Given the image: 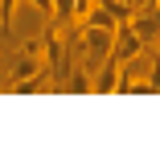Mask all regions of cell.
I'll use <instances>...</instances> for the list:
<instances>
[{
  "label": "cell",
  "instance_id": "cell-2",
  "mask_svg": "<svg viewBox=\"0 0 160 144\" xmlns=\"http://www.w3.org/2000/svg\"><path fill=\"white\" fill-rule=\"evenodd\" d=\"M94 91H99V95L119 91V58H107L99 70H94Z\"/></svg>",
  "mask_w": 160,
  "mask_h": 144
},
{
  "label": "cell",
  "instance_id": "cell-1",
  "mask_svg": "<svg viewBox=\"0 0 160 144\" xmlns=\"http://www.w3.org/2000/svg\"><path fill=\"white\" fill-rule=\"evenodd\" d=\"M140 54H144L140 33L132 29V21H119V25H115V50H111V58L127 62V58H140Z\"/></svg>",
  "mask_w": 160,
  "mask_h": 144
},
{
  "label": "cell",
  "instance_id": "cell-6",
  "mask_svg": "<svg viewBox=\"0 0 160 144\" xmlns=\"http://www.w3.org/2000/svg\"><path fill=\"white\" fill-rule=\"evenodd\" d=\"M148 83H152V91H160V62H152V74H148Z\"/></svg>",
  "mask_w": 160,
  "mask_h": 144
},
{
  "label": "cell",
  "instance_id": "cell-7",
  "mask_svg": "<svg viewBox=\"0 0 160 144\" xmlns=\"http://www.w3.org/2000/svg\"><path fill=\"white\" fill-rule=\"evenodd\" d=\"M29 8H37L41 17H49V0H29Z\"/></svg>",
  "mask_w": 160,
  "mask_h": 144
},
{
  "label": "cell",
  "instance_id": "cell-4",
  "mask_svg": "<svg viewBox=\"0 0 160 144\" xmlns=\"http://www.w3.org/2000/svg\"><path fill=\"white\" fill-rule=\"evenodd\" d=\"M62 91H70V95H86V91H94L90 70H86V66H82V70H70V74H66V83H62Z\"/></svg>",
  "mask_w": 160,
  "mask_h": 144
},
{
  "label": "cell",
  "instance_id": "cell-3",
  "mask_svg": "<svg viewBox=\"0 0 160 144\" xmlns=\"http://www.w3.org/2000/svg\"><path fill=\"white\" fill-rule=\"evenodd\" d=\"M132 29L140 33V41L148 45V41H160V21H156V13H132Z\"/></svg>",
  "mask_w": 160,
  "mask_h": 144
},
{
  "label": "cell",
  "instance_id": "cell-8",
  "mask_svg": "<svg viewBox=\"0 0 160 144\" xmlns=\"http://www.w3.org/2000/svg\"><path fill=\"white\" fill-rule=\"evenodd\" d=\"M156 21H160V4H156Z\"/></svg>",
  "mask_w": 160,
  "mask_h": 144
},
{
  "label": "cell",
  "instance_id": "cell-10",
  "mask_svg": "<svg viewBox=\"0 0 160 144\" xmlns=\"http://www.w3.org/2000/svg\"><path fill=\"white\" fill-rule=\"evenodd\" d=\"M156 4H160V0H156ZM156 4H152V8H156Z\"/></svg>",
  "mask_w": 160,
  "mask_h": 144
},
{
  "label": "cell",
  "instance_id": "cell-5",
  "mask_svg": "<svg viewBox=\"0 0 160 144\" xmlns=\"http://www.w3.org/2000/svg\"><path fill=\"white\" fill-rule=\"evenodd\" d=\"M37 70H41V62H37L33 54H21V58L12 62V74H8V87H12V83H21V78H29V74H37Z\"/></svg>",
  "mask_w": 160,
  "mask_h": 144
},
{
  "label": "cell",
  "instance_id": "cell-9",
  "mask_svg": "<svg viewBox=\"0 0 160 144\" xmlns=\"http://www.w3.org/2000/svg\"><path fill=\"white\" fill-rule=\"evenodd\" d=\"M156 62H160V50H156Z\"/></svg>",
  "mask_w": 160,
  "mask_h": 144
}]
</instances>
